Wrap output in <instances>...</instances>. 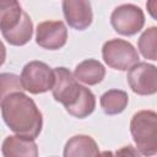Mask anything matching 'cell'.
<instances>
[{
	"label": "cell",
	"instance_id": "cell-1",
	"mask_svg": "<svg viewBox=\"0 0 157 157\" xmlns=\"http://www.w3.org/2000/svg\"><path fill=\"white\" fill-rule=\"evenodd\" d=\"M1 117L4 123L17 135L37 139L43 128V117L32 98L22 91L1 97Z\"/></svg>",
	"mask_w": 157,
	"mask_h": 157
},
{
	"label": "cell",
	"instance_id": "cell-2",
	"mask_svg": "<svg viewBox=\"0 0 157 157\" xmlns=\"http://www.w3.org/2000/svg\"><path fill=\"white\" fill-rule=\"evenodd\" d=\"M130 132L140 155H157V113L153 110H140L130 121Z\"/></svg>",
	"mask_w": 157,
	"mask_h": 157
},
{
	"label": "cell",
	"instance_id": "cell-3",
	"mask_svg": "<svg viewBox=\"0 0 157 157\" xmlns=\"http://www.w3.org/2000/svg\"><path fill=\"white\" fill-rule=\"evenodd\" d=\"M20 77L23 90L32 94H39L53 90L55 82L54 69L38 60L27 63L23 66Z\"/></svg>",
	"mask_w": 157,
	"mask_h": 157
},
{
	"label": "cell",
	"instance_id": "cell-4",
	"mask_svg": "<svg viewBox=\"0 0 157 157\" xmlns=\"http://www.w3.org/2000/svg\"><path fill=\"white\" fill-rule=\"evenodd\" d=\"M102 56L104 63L115 70L126 71L139 63V53L134 45L124 39H110L103 44Z\"/></svg>",
	"mask_w": 157,
	"mask_h": 157
},
{
	"label": "cell",
	"instance_id": "cell-5",
	"mask_svg": "<svg viewBox=\"0 0 157 157\" xmlns=\"http://www.w3.org/2000/svg\"><path fill=\"white\" fill-rule=\"evenodd\" d=\"M110 23L115 32L121 36H134L145 25L144 11L134 4H123L115 7L110 15Z\"/></svg>",
	"mask_w": 157,
	"mask_h": 157
},
{
	"label": "cell",
	"instance_id": "cell-6",
	"mask_svg": "<svg viewBox=\"0 0 157 157\" xmlns=\"http://www.w3.org/2000/svg\"><path fill=\"white\" fill-rule=\"evenodd\" d=\"M55 82L53 86V97L56 102L61 103L65 109L70 108L81 96L83 86L78 83L74 74L66 67H55Z\"/></svg>",
	"mask_w": 157,
	"mask_h": 157
},
{
	"label": "cell",
	"instance_id": "cell-7",
	"mask_svg": "<svg viewBox=\"0 0 157 157\" xmlns=\"http://www.w3.org/2000/svg\"><path fill=\"white\" fill-rule=\"evenodd\" d=\"M128 83L134 93L151 96L157 93V67L148 63H137L131 66L126 75Z\"/></svg>",
	"mask_w": 157,
	"mask_h": 157
},
{
	"label": "cell",
	"instance_id": "cell-8",
	"mask_svg": "<svg viewBox=\"0 0 157 157\" xmlns=\"http://www.w3.org/2000/svg\"><path fill=\"white\" fill-rule=\"evenodd\" d=\"M67 40V29L61 21H44L36 29V43L48 50L61 49Z\"/></svg>",
	"mask_w": 157,
	"mask_h": 157
},
{
	"label": "cell",
	"instance_id": "cell-9",
	"mask_svg": "<svg viewBox=\"0 0 157 157\" xmlns=\"http://www.w3.org/2000/svg\"><path fill=\"white\" fill-rule=\"evenodd\" d=\"M63 12L67 25L77 31L87 29L93 20L90 0H63Z\"/></svg>",
	"mask_w": 157,
	"mask_h": 157
},
{
	"label": "cell",
	"instance_id": "cell-10",
	"mask_svg": "<svg viewBox=\"0 0 157 157\" xmlns=\"http://www.w3.org/2000/svg\"><path fill=\"white\" fill-rule=\"evenodd\" d=\"M1 152L5 157H12V156L37 157L38 156V148L34 142V139H29L17 134L7 136L2 141Z\"/></svg>",
	"mask_w": 157,
	"mask_h": 157
},
{
	"label": "cell",
	"instance_id": "cell-11",
	"mask_svg": "<svg viewBox=\"0 0 157 157\" xmlns=\"http://www.w3.org/2000/svg\"><path fill=\"white\" fill-rule=\"evenodd\" d=\"M74 76L78 82H82L88 86H94L105 76L104 66L96 59H86L77 64L74 71Z\"/></svg>",
	"mask_w": 157,
	"mask_h": 157
},
{
	"label": "cell",
	"instance_id": "cell-12",
	"mask_svg": "<svg viewBox=\"0 0 157 157\" xmlns=\"http://www.w3.org/2000/svg\"><path fill=\"white\" fill-rule=\"evenodd\" d=\"M99 150L96 141L88 135H75L67 140L64 147L65 157L98 156Z\"/></svg>",
	"mask_w": 157,
	"mask_h": 157
},
{
	"label": "cell",
	"instance_id": "cell-13",
	"mask_svg": "<svg viewBox=\"0 0 157 157\" xmlns=\"http://www.w3.org/2000/svg\"><path fill=\"white\" fill-rule=\"evenodd\" d=\"M23 10L18 0H0V29L1 33L13 29L21 21Z\"/></svg>",
	"mask_w": 157,
	"mask_h": 157
},
{
	"label": "cell",
	"instance_id": "cell-14",
	"mask_svg": "<svg viewBox=\"0 0 157 157\" xmlns=\"http://www.w3.org/2000/svg\"><path fill=\"white\" fill-rule=\"evenodd\" d=\"M1 34L4 39L11 45L21 47V45L27 44L31 40L32 34H33V23H32L29 15L27 12H23L20 23L13 29H10Z\"/></svg>",
	"mask_w": 157,
	"mask_h": 157
},
{
	"label": "cell",
	"instance_id": "cell-15",
	"mask_svg": "<svg viewBox=\"0 0 157 157\" xmlns=\"http://www.w3.org/2000/svg\"><path fill=\"white\" fill-rule=\"evenodd\" d=\"M129 103V96L121 90H109L101 96V107L107 115H117L124 112Z\"/></svg>",
	"mask_w": 157,
	"mask_h": 157
},
{
	"label": "cell",
	"instance_id": "cell-16",
	"mask_svg": "<svg viewBox=\"0 0 157 157\" xmlns=\"http://www.w3.org/2000/svg\"><path fill=\"white\" fill-rule=\"evenodd\" d=\"M94 108H96V97L91 92V90H88L87 87L83 86L81 96L70 108L66 109V112L75 118L83 119V118L91 115L93 113Z\"/></svg>",
	"mask_w": 157,
	"mask_h": 157
},
{
	"label": "cell",
	"instance_id": "cell-17",
	"mask_svg": "<svg viewBox=\"0 0 157 157\" xmlns=\"http://www.w3.org/2000/svg\"><path fill=\"white\" fill-rule=\"evenodd\" d=\"M137 48L141 55L148 60H157V27H148L139 38Z\"/></svg>",
	"mask_w": 157,
	"mask_h": 157
},
{
	"label": "cell",
	"instance_id": "cell-18",
	"mask_svg": "<svg viewBox=\"0 0 157 157\" xmlns=\"http://www.w3.org/2000/svg\"><path fill=\"white\" fill-rule=\"evenodd\" d=\"M1 97L12 93V92H18L23 90L21 77H18L15 74H1Z\"/></svg>",
	"mask_w": 157,
	"mask_h": 157
},
{
	"label": "cell",
	"instance_id": "cell-19",
	"mask_svg": "<svg viewBox=\"0 0 157 157\" xmlns=\"http://www.w3.org/2000/svg\"><path fill=\"white\" fill-rule=\"evenodd\" d=\"M146 9H147L148 15L153 20H157V0H147L146 1Z\"/></svg>",
	"mask_w": 157,
	"mask_h": 157
}]
</instances>
